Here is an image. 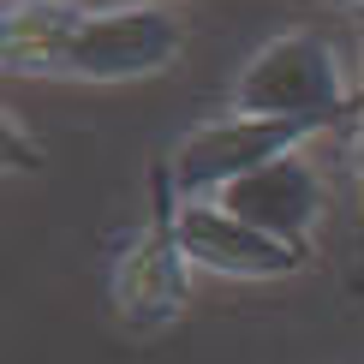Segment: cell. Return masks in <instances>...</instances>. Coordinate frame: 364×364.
Segmentation results:
<instances>
[{"label":"cell","instance_id":"3957f363","mask_svg":"<svg viewBox=\"0 0 364 364\" xmlns=\"http://www.w3.org/2000/svg\"><path fill=\"white\" fill-rule=\"evenodd\" d=\"M179 48H186V30L161 0H108V6L84 12L60 78H84V84L156 78L179 60Z\"/></svg>","mask_w":364,"mask_h":364},{"label":"cell","instance_id":"7a4b0ae2","mask_svg":"<svg viewBox=\"0 0 364 364\" xmlns=\"http://www.w3.org/2000/svg\"><path fill=\"white\" fill-rule=\"evenodd\" d=\"M346 78H341V48L316 30H287L263 42L233 78V114H275V119H316V126H341Z\"/></svg>","mask_w":364,"mask_h":364},{"label":"cell","instance_id":"9c48e42d","mask_svg":"<svg viewBox=\"0 0 364 364\" xmlns=\"http://www.w3.org/2000/svg\"><path fill=\"white\" fill-rule=\"evenodd\" d=\"M6 6H24V0H6Z\"/></svg>","mask_w":364,"mask_h":364},{"label":"cell","instance_id":"5b68a950","mask_svg":"<svg viewBox=\"0 0 364 364\" xmlns=\"http://www.w3.org/2000/svg\"><path fill=\"white\" fill-rule=\"evenodd\" d=\"M179 245H186L191 269H209V275H227V281H281L311 263L305 251L239 221L215 197H179Z\"/></svg>","mask_w":364,"mask_h":364},{"label":"cell","instance_id":"6da1fadb","mask_svg":"<svg viewBox=\"0 0 364 364\" xmlns=\"http://www.w3.org/2000/svg\"><path fill=\"white\" fill-rule=\"evenodd\" d=\"M108 299L132 335H161L191 305V257L179 245V186L168 161L149 168V215L114 257Z\"/></svg>","mask_w":364,"mask_h":364},{"label":"cell","instance_id":"30bf717a","mask_svg":"<svg viewBox=\"0 0 364 364\" xmlns=\"http://www.w3.org/2000/svg\"><path fill=\"white\" fill-rule=\"evenodd\" d=\"M346 6H364V0H346Z\"/></svg>","mask_w":364,"mask_h":364},{"label":"cell","instance_id":"ba28073f","mask_svg":"<svg viewBox=\"0 0 364 364\" xmlns=\"http://www.w3.org/2000/svg\"><path fill=\"white\" fill-rule=\"evenodd\" d=\"M358 179H364V102H358Z\"/></svg>","mask_w":364,"mask_h":364},{"label":"cell","instance_id":"277c9868","mask_svg":"<svg viewBox=\"0 0 364 364\" xmlns=\"http://www.w3.org/2000/svg\"><path fill=\"white\" fill-rule=\"evenodd\" d=\"M316 119H275V114H221L191 126L168 149V173L179 197H221L233 179L269 168L275 156H293L305 138H316Z\"/></svg>","mask_w":364,"mask_h":364},{"label":"cell","instance_id":"52a82bcc","mask_svg":"<svg viewBox=\"0 0 364 364\" xmlns=\"http://www.w3.org/2000/svg\"><path fill=\"white\" fill-rule=\"evenodd\" d=\"M84 12H90L84 0H24V6H6V18H0V60H6V72H54L60 78Z\"/></svg>","mask_w":364,"mask_h":364},{"label":"cell","instance_id":"8992f818","mask_svg":"<svg viewBox=\"0 0 364 364\" xmlns=\"http://www.w3.org/2000/svg\"><path fill=\"white\" fill-rule=\"evenodd\" d=\"M215 203L233 209L239 221L263 227L269 239H281V245H293V251L311 257V233H316V221H323L328 191H323V173L293 149V156H275L269 168L233 179Z\"/></svg>","mask_w":364,"mask_h":364}]
</instances>
